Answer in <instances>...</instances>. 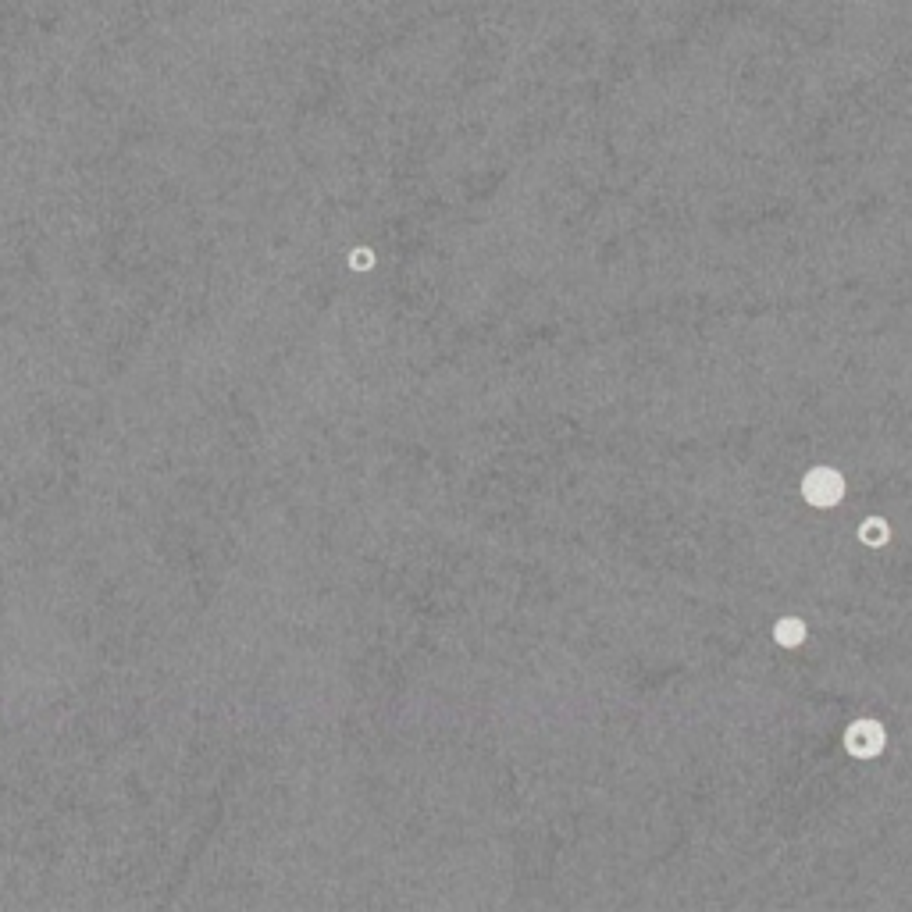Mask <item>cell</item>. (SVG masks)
Returning <instances> with one entry per match:
<instances>
[{"instance_id": "1", "label": "cell", "mask_w": 912, "mask_h": 912, "mask_svg": "<svg viewBox=\"0 0 912 912\" xmlns=\"http://www.w3.org/2000/svg\"><path fill=\"white\" fill-rule=\"evenodd\" d=\"M802 496H806V503L820 506V510L838 506L845 499V478L838 471H831V467H816L802 481Z\"/></svg>"}, {"instance_id": "2", "label": "cell", "mask_w": 912, "mask_h": 912, "mask_svg": "<svg viewBox=\"0 0 912 912\" xmlns=\"http://www.w3.org/2000/svg\"><path fill=\"white\" fill-rule=\"evenodd\" d=\"M884 741H888V734H884V727H880L877 720H855V724L845 731L848 752L859 759L880 756V752H884Z\"/></svg>"}, {"instance_id": "3", "label": "cell", "mask_w": 912, "mask_h": 912, "mask_svg": "<svg viewBox=\"0 0 912 912\" xmlns=\"http://www.w3.org/2000/svg\"><path fill=\"white\" fill-rule=\"evenodd\" d=\"M774 642H777V645H784V649H798V645L806 642V624H802L798 617L777 620V627H774Z\"/></svg>"}, {"instance_id": "4", "label": "cell", "mask_w": 912, "mask_h": 912, "mask_svg": "<svg viewBox=\"0 0 912 912\" xmlns=\"http://www.w3.org/2000/svg\"><path fill=\"white\" fill-rule=\"evenodd\" d=\"M859 535H863L866 546H884V542H888V524H884V521H866Z\"/></svg>"}, {"instance_id": "5", "label": "cell", "mask_w": 912, "mask_h": 912, "mask_svg": "<svg viewBox=\"0 0 912 912\" xmlns=\"http://www.w3.org/2000/svg\"><path fill=\"white\" fill-rule=\"evenodd\" d=\"M350 268H353V271H371V268H375V253L367 250V246L353 250V253H350Z\"/></svg>"}]
</instances>
